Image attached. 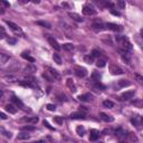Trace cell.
I'll list each match as a JSON object with an SVG mask.
<instances>
[{"mask_svg":"<svg viewBox=\"0 0 143 143\" xmlns=\"http://www.w3.org/2000/svg\"><path fill=\"white\" fill-rule=\"evenodd\" d=\"M21 85H24L26 87H31V88H38L37 79L34 78L33 76H26L25 79L20 83Z\"/></svg>","mask_w":143,"mask_h":143,"instance_id":"1","label":"cell"},{"mask_svg":"<svg viewBox=\"0 0 143 143\" xmlns=\"http://www.w3.org/2000/svg\"><path fill=\"white\" fill-rule=\"evenodd\" d=\"M6 24L9 26V28H10L15 34H19V35H21V36H24V33H22L21 28H20V27L18 26V25H16L15 22L9 21V20H6Z\"/></svg>","mask_w":143,"mask_h":143,"instance_id":"2","label":"cell"},{"mask_svg":"<svg viewBox=\"0 0 143 143\" xmlns=\"http://www.w3.org/2000/svg\"><path fill=\"white\" fill-rule=\"evenodd\" d=\"M83 13L84 15H86V16H93V15H95L96 13V10H95V8H94L92 4H85V6L83 7Z\"/></svg>","mask_w":143,"mask_h":143,"instance_id":"3","label":"cell"},{"mask_svg":"<svg viewBox=\"0 0 143 143\" xmlns=\"http://www.w3.org/2000/svg\"><path fill=\"white\" fill-rule=\"evenodd\" d=\"M119 45L121 47H122V49L121 50H123V52H125V53H127V52H131L132 50V45H131V43L129 42V39L126 38V39H124L123 42H121V43H119Z\"/></svg>","mask_w":143,"mask_h":143,"instance_id":"4","label":"cell"},{"mask_svg":"<svg viewBox=\"0 0 143 143\" xmlns=\"http://www.w3.org/2000/svg\"><path fill=\"white\" fill-rule=\"evenodd\" d=\"M74 72H75V74L77 77H80V78H83L86 76V69L84 68V67L82 66H75L74 67Z\"/></svg>","mask_w":143,"mask_h":143,"instance_id":"5","label":"cell"},{"mask_svg":"<svg viewBox=\"0 0 143 143\" xmlns=\"http://www.w3.org/2000/svg\"><path fill=\"white\" fill-rule=\"evenodd\" d=\"M110 72H111L112 75H122L124 73L121 67H119L118 65H113V64L110 66Z\"/></svg>","mask_w":143,"mask_h":143,"instance_id":"6","label":"cell"},{"mask_svg":"<svg viewBox=\"0 0 143 143\" xmlns=\"http://www.w3.org/2000/svg\"><path fill=\"white\" fill-rule=\"evenodd\" d=\"M47 40H48V43H49V45L55 49V50H59L60 49V46H59V44L57 43V40L54 38V37H52V36H48L47 37Z\"/></svg>","mask_w":143,"mask_h":143,"instance_id":"7","label":"cell"},{"mask_svg":"<svg viewBox=\"0 0 143 143\" xmlns=\"http://www.w3.org/2000/svg\"><path fill=\"white\" fill-rule=\"evenodd\" d=\"M105 28L110 29V30H113V31H122L123 30L122 26L116 25V24H112V22H107V24L105 25Z\"/></svg>","mask_w":143,"mask_h":143,"instance_id":"8","label":"cell"},{"mask_svg":"<svg viewBox=\"0 0 143 143\" xmlns=\"http://www.w3.org/2000/svg\"><path fill=\"white\" fill-rule=\"evenodd\" d=\"M78 100L82 102H92L93 101V95L91 93H85L78 96Z\"/></svg>","mask_w":143,"mask_h":143,"instance_id":"9","label":"cell"},{"mask_svg":"<svg viewBox=\"0 0 143 143\" xmlns=\"http://www.w3.org/2000/svg\"><path fill=\"white\" fill-rule=\"evenodd\" d=\"M70 119L72 120H84L85 119V113L83 112H75V113L70 114Z\"/></svg>","mask_w":143,"mask_h":143,"instance_id":"10","label":"cell"},{"mask_svg":"<svg viewBox=\"0 0 143 143\" xmlns=\"http://www.w3.org/2000/svg\"><path fill=\"white\" fill-rule=\"evenodd\" d=\"M100 118H101V120H103L104 122H106V123H110V122H113L114 121V119L112 118L111 115H109V114H106V113H100Z\"/></svg>","mask_w":143,"mask_h":143,"instance_id":"11","label":"cell"},{"mask_svg":"<svg viewBox=\"0 0 143 143\" xmlns=\"http://www.w3.org/2000/svg\"><path fill=\"white\" fill-rule=\"evenodd\" d=\"M49 73H50L53 76H54V78H55V80H59L60 79V75H59V73L56 70V69H54V68H52V67H47L46 68Z\"/></svg>","mask_w":143,"mask_h":143,"instance_id":"12","label":"cell"},{"mask_svg":"<svg viewBox=\"0 0 143 143\" xmlns=\"http://www.w3.org/2000/svg\"><path fill=\"white\" fill-rule=\"evenodd\" d=\"M134 95H135V92L134 91H127L122 94V98L123 100H131V98L134 97Z\"/></svg>","mask_w":143,"mask_h":143,"instance_id":"13","label":"cell"},{"mask_svg":"<svg viewBox=\"0 0 143 143\" xmlns=\"http://www.w3.org/2000/svg\"><path fill=\"white\" fill-rule=\"evenodd\" d=\"M98 136H100V132L97 130H92L91 131V134H89V140L91 141H96Z\"/></svg>","mask_w":143,"mask_h":143,"instance_id":"14","label":"cell"},{"mask_svg":"<svg viewBox=\"0 0 143 143\" xmlns=\"http://www.w3.org/2000/svg\"><path fill=\"white\" fill-rule=\"evenodd\" d=\"M92 27L95 31H102L103 29H105V25H103L102 22H95V24H93Z\"/></svg>","mask_w":143,"mask_h":143,"instance_id":"15","label":"cell"},{"mask_svg":"<svg viewBox=\"0 0 143 143\" xmlns=\"http://www.w3.org/2000/svg\"><path fill=\"white\" fill-rule=\"evenodd\" d=\"M131 122H132V124L135 125V126H140L141 122H142V118L140 115H136V116H134V118L131 120Z\"/></svg>","mask_w":143,"mask_h":143,"instance_id":"16","label":"cell"},{"mask_svg":"<svg viewBox=\"0 0 143 143\" xmlns=\"http://www.w3.org/2000/svg\"><path fill=\"white\" fill-rule=\"evenodd\" d=\"M30 137V134L28 133V132H20L19 134H18V136H17V139L18 140H28V139Z\"/></svg>","mask_w":143,"mask_h":143,"instance_id":"17","label":"cell"},{"mask_svg":"<svg viewBox=\"0 0 143 143\" xmlns=\"http://www.w3.org/2000/svg\"><path fill=\"white\" fill-rule=\"evenodd\" d=\"M21 121H22V122L36 124V123L38 122V118H36V116H34V118H24V119H21Z\"/></svg>","mask_w":143,"mask_h":143,"instance_id":"18","label":"cell"},{"mask_svg":"<svg viewBox=\"0 0 143 143\" xmlns=\"http://www.w3.org/2000/svg\"><path fill=\"white\" fill-rule=\"evenodd\" d=\"M4 79H6V82H8V83H16L17 82V77L16 76H13V75H4V77H3Z\"/></svg>","mask_w":143,"mask_h":143,"instance_id":"19","label":"cell"},{"mask_svg":"<svg viewBox=\"0 0 143 143\" xmlns=\"http://www.w3.org/2000/svg\"><path fill=\"white\" fill-rule=\"evenodd\" d=\"M43 76H44V78L45 79H47L48 80V82H54V80H55V78H54V76L50 74V73H49V72L46 69V70H45V73L43 74Z\"/></svg>","mask_w":143,"mask_h":143,"instance_id":"20","label":"cell"},{"mask_svg":"<svg viewBox=\"0 0 143 143\" xmlns=\"http://www.w3.org/2000/svg\"><path fill=\"white\" fill-rule=\"evenodd\" d=\"M68 15H69V17H70V18H73V19H74L75 21H78V22H82V21H83V19H82V18H80V16L78 15V13H75V12H69Z\"/></svg>","mask_w":143,"mask_h":143,"instance_id":"21","label":"cell"},{"mask_svg":"<svg viewBox=\"0 0 143 143\" xmlns=\"http://www.w3.org/2000/svg\"><path fill=\"white\" fill-rule=\"evenodd\" d=\"M6 111L11 114H15L17 112V107H15V105H12V104H8L6 105Z\"/></svg>","mask_w":143,"mask_h":143,"instance_id":"22","label":"cell"},{"mask_svg":"<svg viewBox=\"0 0 143 143\" xmlns=\"http://www.w3.org/2000/svg\"><path fill=\"white\" fill-rule=\"evenodd\" d=\"M8 60H9V56L7 54L0 53V64H6Z\"/></svg>","mask_w":143,"mask_h":143,"instance_id":"23","label":"cell"},{"mask_svg":"<svg viewBox=\"0 0 143 143\" xmlns=\"http://www.w3.org/2000/svg\"><path fill=\"white\" fill-rule=\"evenodd\" d=\"M66 84H67V86H68V87L70 88V91H72V92H76V86H75L74 82H73V80H72L70 78H68V79H67Z\"/></svg>","mask_w":143,"mask_h":143,"instance_id":"24","label":"cell"},{"mask_svg":"<svg viewBox=\"0 0 143 143\" xmlns=\"http://www.w3.org/2000/svg\"><path fill=\"white\" fill-rule=\"evenodd\" d=\"M101 74L98 73V72H96V70H94L93 73H92V79L93 80H96V82H100V79H101Z\"/></svg>","mask_w":143,"mask_h":143,"instance_id":"25","label":"cell"},{"mask_svg":"<svg viewBox=\"0 0 143 143\" xmlns=\"http://www.w3.org/2000/svg\"><path fill=\"white\" fill-rule=\"evenodd\" d=\"M63 49H65V50H67V52H72L74 49V45L70 44V43H66V44L63 45Z\"/></svg>","mask_w":143,"mask_h":143,"instance_id":"26","label":"cell"},{"mask_svg":"<svg viewBox=\"0 0 143 143\" xmlns=\"http://www.w3.org/2000/svg\"><path fill=\"white\" fill-rule=\"evenodd\" d=\"M12 102L15 103V104L17 105V106H19V107H24V103H22L19 98L18 97H16V96H12Z\"/></svg>","mask_w":143,"mask_h":143,"instance_id":"27","label":"cell"},{"mask_svg":"<svg viewBox=\"0 0 143 143\" xmlns=\"http://www.w3.org/2000/svg\"><path fill=\"white\" fill-rule=\"evenodd\" d=\"M0 132H1V133L3 134V135L6 136V137H8V139H10V137H11V132L7 131V130L4 129V127H2V126H0Z\"/></svg>","mask_w":143,"mask_h":143,"instance_id":"28","label":"cell"},{"mask_svg":"<svg viewBox=\"0 0 143 143\" xmlns=\"http://www.w3.org/2000/svg\"><path fill=\"white\" fill-rule=\"evenodd\" d=\"M103 106H104V107H107V109H112V107H114V103L112 102V101L106 100V101L103 102Z\"/></svg>","mask_w":143,"mask_h":143,"instance_id":"29","label":"cell"},{"mask_svg":"<svg viewBox=\"0 0 143 143\" xmlns=\"http://www.w3.org/2000/svg\"><path fill=\"white\" fill-rule=\"evenodd\" d=\"M38 26H42V27H45V28H50V24L49 22H47V21H42V20H39V21H37L36 22Z\"/></svg>","mask_w":143,"mask_h":143,"instance_id":"30","label":"cell"},{"mask_svg":"<svg viewBox=\"0 0 143 143\" xmlns=\"http://www.w3.org/2000/svg\"><path fill=\"white\" fill-rule=\"evenodd\" d=\"M53 59H54V62H55L56 64H58V65L62 64V58H60V56L58 55V54H54V55H53Z\"/></svg>","mask_w":143,"mask_h":143,"instance_id":"31","label":"cell"},{"mask_svg":"<svg viewBox=\"0 0 143 143\" xmlns=\"http://www.w3.org/2000/svg\"><path fill=\"white\" fill-rule=\"evenodd\" d=\"M21 56H22V57H24V58H25V59H27V60H29L30 63H34V62H35V59H34V58H33V57H31V56H29V55H28V53H26V52H24V53H22V54H21Z\"/></svg>","mask_w":143,"mask_h":143,"instance_id":"32","label":"cell"},{"mask_svg":"<svg viewBox=\"0 0 143 143\" xmlns=\"http://www.w3.org/2000/svg\"><path fill=\"white\" fill-rule=\"evenodd\" d=\"M21 131H24V132L35 131V126H33V125H26V126H22L21 127Z\"/></svg>","mask_w":143,"mask_h":143,"instance_id":"33","label":"cell"},{"mask_svg":"<svg viewBox=\"0 0 143 143\" xmlns=\"http://www.w3.org/2000/svg\"><path fill=\"white\" fill-rule=\"evenodd\" d=\"M84 60L87 63V64H92V63H94V57L92 55H86L84 57Z\"/></svg>","mask_w":143,"mask_h":143,"instance_id":"34","label":"cell"},{"mask_svg":"<svg viewBox=\"0 0 143 143\" xmlns=\"http://www.w3.org/2000/svg\"><path fill=\"white\" fill-rule=\"evenodd\" d=\"M76 132H77L78 135L83 136L84 134H85V129L83 126H77V127H76Z\"/></svg>","mask_w":143,"mask_h":143,"instance_id":"35","label":"cell"},{"mask_svg":"<svg viewBox=\"0 0 143 143\" xmlns=\"http://www.w3.org/2000/svg\"><path fill=\"white\" fill-rule=\"evenodd\" d=\"M129 85H130V82H127V80H125V79L119 80V86L121 87H125V86H129Z\"/></svg>","mask_w":143,"mask_h":143,"instance_id":"36","label":"cell"},{"mask_svg":"<svg viewBox=\"0 0 143 143\" xmlns=\"http://www.w3.org/2000/svg\"><path fill=\"white\" fill-rule=\"evenodd\" d=\"M54 121H55L57 124H59V125H62L63 123H64V119H63L62 116H55V118H54Z\"/></svg>","mask_w":143,"mask_h":143,"instance_id":"37","label":"cell"},{"mask_svg":"<svg viewBox=\"0 0 143 143\" xmlns=\"http://www.w3.org/2000/svg\"><path fill=\"white\" fill-rule=\"evenodd\" d=\"M105 65H106L105 59H97V62H96V66L97 67H104Z\"/></svg>","mask_w":143,"mask_h":143,"instance_id":"38","label":"cell"},{"mask_svg":"<svg viewBox=\"0 0 143 143\" xmlns=\"http://www.w3.org/2000/svg\"><path fill=\"white\" fill-rule=\"evenodd\" d=\"M56 97H57V100L59 101V102H65L66 101V96L64 95V94H62V93L60 94H57Z\"/></svg>","mask_w":143,"mask_h":143,"instance_id":"39","label":"cell"},{"mask_svg":"<svg viewBox=\"0 0 143 143\" xmlns=\"http://www.w3.org/2000/svg\"><path fill=\"white\" fill-rule=\"evenodd\" d=\"M92 56L93 57H100L101 56V52L97 50V49H94V50L92 52Z\"/></svg>","mask_w":143,"mask_h":143,"instance_id":"40","label":"cell"},{"mask_svg":"<svg viewBox=\"0 0 143 143\" xmlns=\"http://www.w3.org/2000/svg\"><path fill=\"white\" fill-rule=\"evenodd\" d=\"M7 43H8L9 45H16L17 40H16L15 38H8V39H7Z\"/></svg>","mask_w":143,"mask_h":143,"instance_id":"41","label":"cell"},{"mask_svg":"<svg viewBox=\"0 0 143 143\" xmlns=\"http://www.w3.org/2000/svg\"><path fill=\"white\" fill-rule=\"evenodd\" d=\"M46 107H47L48 111H55V110H56V106L54 105V104H47Z\"/></svg>","mask_w":143,"mask_h":143,"instance_id":"42","label":"cell"},{"mask_svg":"<svg viewBox=\"0 0 143 143\" xmlns=\"http://www.w3.org/2000/svg\"><path fill=\"white\" fill-rule=\"evenodd\" d=\"M133 105H136L137 107H142V101H141V100L133 101Z\"/></svg>","mask_w":143,"mask_h":143,"instance_id":"43","label":"cell"},{"mask_svg":"<svg viewBox=\"0 0 143 143\" xmlns=\"http://www.w3.org/2000/svg\"><path fill=\"white\" fill-rule=\"evenodd\" d=\"M94 88H98V89H104L105 87L103 86V85H101V84H100V82H98V83H97V84L95 85V86H94Z\"/></svg>","mask_w":143,"mask_h":143,"instance_id":"44","label":"cell"},{"mask_svg":"<svg viewBox=\"0 0 143 143\" xmlns=\"http://www.w3.org/2000/svg\"><path fill=\"white\" fill-rule=\"evenodd\" d=\"M134 76H135V78H136V79L139 80V82H142V80H143V77H142L141 75H139V74H135Z\"/></svg>","mask_w":143,"mask_h":143,"instance_id":"45","label":"cell"},{"mask_svg":"<svg viewBox=\"0 0 143 143\" xmlns=\"http://www.w3.org/2000/svg\"><path fill=\"white\" fill-rule=\"evenodd\" d=\"M44 125H46V127H48L49 130H54V127H53V126H50V125H49V123L47 122V121H44Z\"/></svg>","mask_w":143,"mask_h":143,"instance_id":"46","label":"cell"},{"mask_svg":"<svg viewBox=\"0 0 143 143\" xmlns=\"http://www.w3.org/2000/svg\"><path fill=\"white\" fill-rule=\"evenodd\" d=\"M118 4L120 6V8H121V9H123V8L125 7V2H124V1H119V2H118Z\"/></svg>","mask_w":143,"mask_h":143,"instance_id":"47","label":"cell"},{"mask_svg":"<svg viewBox=\"0 0 143 143\" xmlns=\"http://www.w3.org/2000/svg\"><path fill=\"white\" fill-rule=\"evenodd\" d=\"M0 119L1 120H7V115L4 113H2V112H0Z\"/></svg>","mask_w":143,"mask_h":143,"instance_id":"48","label":"cell"},{"mask_svg":"<svg viewBox=\"0 0 143 143\" xmlns=\"http://www.w3.org/2000/svg\"><path fill=\"white\" fill-rule=\"evenodd\" d=\"M1 2L3 6H6V7H10V4H9V2H7V1H0Z\"/></svg>","mask_w":143,"mask_h":143,"instance_id":"49","label":"cell"},{"mask_svg":"<svg viewBox=\"0 0 143 143\" xmlns=\"http://www.w3.org/2000/svg\"><path fill=\"white\" fill-rule=\"evenodd\" d=\"M111 12L113 13V15H115V16H120V12H119V11H115V10H111Z\"/></svg>","mask_w":143,"mask_h":143,"instance_id":"50","label":"cell"},{"mask_svg":"<svg viewBox=\"0 0 143 143\" xmlns=\"http://www.w3.org/2000/svg\"><path fill=\"white\" fill-rule=\"evenodd\" d=\"M0 33H1L2 35H4V29L2 28V27H1V26H0Z\"/></svg>","mask_w":143,"mask_h":143,"instance_id":"51","label":"cell"},{"mask_svg":"<svg viewBox=\"0 0 143 143\" xmlns=\"http://www.w3.org/2000/svg\"><path fill=\"white\" fill-rule=\"evenodd\" d=\"M2 96H3V92L1 91V89H0V100L2 98Z\"/></svg>","mask_w":143,"mask_h":143,"instance_id":"52","label":"cell"},{"mask_svg":"<svg viewBox=\"0 0 143 143\" xmlns=\"http://www.w3.org/2000/svg\"><path fill=\"white\" fill-rule=\"evenodd\" d=\"M33 143H45L44 141H37V142H33Z\"/></svg>","mask_w":143,"mask_h":143,"instance_id":"53","label":"cell"}]
</instances>
